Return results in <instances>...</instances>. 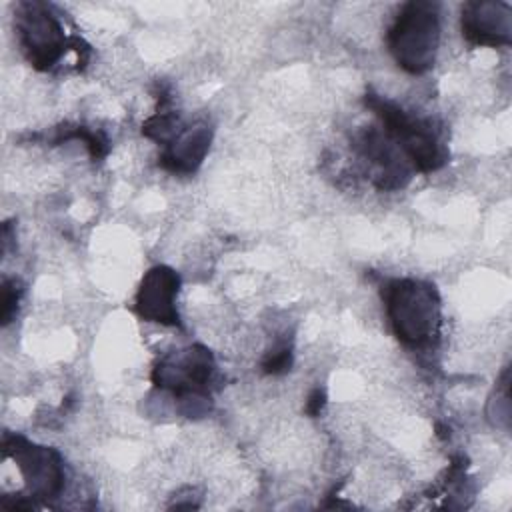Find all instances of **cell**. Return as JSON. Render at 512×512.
Segmentation results:
<instances>
[{"label": "cell", "instance_id": "obj_1", "mask_svg": "<svg viewBox=\"0 0 512 512\" xmlns=\"http://www.w3.org/2000/svg\"><path fill=\"white\" fill-rule=\"evenodd\" d=\"M388 320L400 342L420 348L438 336L440 298L432 284L420 280H392L382 290Z\"/></svg>", "mask_w": 512, "mask_h": 512}, {"label": "cell", "instance_id": "obj_2", "mask_svg": "<svg viewBox=\"0 0 512 512\" xmlns=\"http://www.w3.org/2000/svg\"><path fill=\"white\" fill-rule=\"evenodd\" d=\"M440 42V4L406 2L394 18L386 44L396 64L410 74H424L434 66Z\"/></svg>", "mask_w": 512, "mask_h": 512}, {"label": "cell", "instance_id": "obj_3", "mask_svg": "<svg viewBox=\"0 0 512 512\" xmlns=\"http://www.w3.org/2000/svg\"><path fill=\"white\" fill-rule=\"evenodd\" d=\"M366 106L380 118L384 132L418 172H434L446 162V148L430 120L414 118L398 104L368 92Z\"/></svg>", "mask_w": 512, "mask_h": 512}, {"label": "cell", "instance_id": "obj_4", "mask_svg": "<svg viewBox=\"0 0 512 512\" xmlns=\"http://www.w3.org/2000/svg\"><path fill=\"white\" fill-rule=\"evenodd\" d=\"M16 34L28 62L36 70L52 68L66 50L64 28L42 2H20L16 8Z\"/></svg>", "mask_w": 512, "mask_h": 512}, {"label": "cell", "instance_id": "obj_5", "mask_svg": "<svg viewBox=\"0 0 512 512\" xmlns=\"http://www.w3.org/2000/svg\"><path fill=\"white\" fill-rule=\"evenodd\" d=\"M2 450L16 462L34 498L50 500L62 492L64 462L54 448L34 444L20 434H4Z\"/></svg>", "mask_w": 512, "mask_h": 512}, {"label": "cell", "instance_id": "obj_6", "mask_svg": "<svg viewBox=\"0 0 512 512\" xmlns=\"http://www.w3.org/2000/svg\"><path fill=\"white\" fill-rule=\"evenodd\" d=\"M214 374L212 352L194 344L176 354L164 356L152 370V382L172 390L180 400H204Z\"/></svg>", "mask_w": 512, "mask_h": 512}, {"label": "cell", "instance_id": "obj_7", "mask_svg": "<svg viewBox=\"0 0 512 512\" xmlns=\"http://www.w3.org/2000/svg\"><path fill=\"white\" fill-rule=\"evenodd\" d=\"M180 276L168 266L150 268L136 294V312L148 320L164 326H178L180 316L176 310V294Z\"/></svg>", "mask_w": 512, "mask_h": 512}, {"label": "cell", "instance_id": "obj_8", "mask_svg": "<svg viewBox=\"0 0 512 512\" xmlns=\"http://www.w3.org/2000/svg\"><path fill=\"white\" fill-rule=\"evenodd\" d=\"M354 148L362 156V160L378 168V176H376L378 188L396 190L408 182L410 172L402 160V152L394 144V140L384 132V128H376V126L364 128L362 132L356 134Z\"/></svg>", "mask_w": 512, "mask_h": 512}, {"label": "cell", "instance_id": "obj_9", "mask_svg": "<svg viewBox=\"0 0 512 512\" xmlns=\"http://www.w3.org/2000/svg\"><path fill=\"white\" fill-rule=\"evenodd\" d=\"M512 12L504 2H468L462 8V34L474 46H508Z\"/></svg>", "mask_w": 512, "mask_h": 512}, {"label": "cell", "instance_id": "obj_10", "mask_svg": "<svg viewBox=\"0 0 512 512\" xmlns=\"http://www.w3.org/2000/svg\"><path fill=\"white\" fill-rule=\"evenodd\" d=\"M210 140L212 130L208 124L198 122L194 126H182L160 156L162 168L174 174H192L202 164L210 148Z\"/></svg>", "mask_w": 512, "mask_h": 512}, {"label": "cell", "instance_id": "obj_11", "mask_svg": "<svg viewBox=\"0 0 512 512\" xmlns=\"http://www.w3.org/2000/svg\"><path fill=\"white\" fill-rule=\"evenodd\" d=\"M18 298H20V288L16 284L14 278H4L2 282V324L6 326L18 306Z\"/></svg>", "mask_w": 512, "mask_h": 512}, {"label": "cell", "instance_id": "obj_12", "mask_svg": "<svg viewBox=\"0 0 512 512\" xmlns=\"http://www.w3.org/2000/svg\"><path fill=\"white\" fill-rule=\"evenodd\" d=\"M290 366H292V350L288 346L276 348L262 362V368L266 374H282L290 370Z\"/></svg>", "mask_w": 512, "mask_h": 512}, {"label": "cell", "instance_id": "obj_13", "mask_svg": "<svg viewBox=\"0 0 512 512\" xmlns=\"http://www.w3.org/2000/svg\"><path fill=\"white\" fill-rule=\"evenodd\" d=\"M324 402H326V394H324V390H320V388L312 390V394L308 396V402H306V414H310V416H318V414H320V410H322V406H324Z\"/></svg>", "mask_w": 512, "mask_h": 512}]
</instances>
